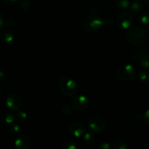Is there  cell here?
Segmentation results:
<instances>
[{"instance_id": "obj_1", "label": "cell", "mask_w": 149, "mask_h": 149, "mask_svg": "<svg viewBox=\"0 0 149 149\" xmlns=\"http://www.w3.org/2000/svg\"><path fill=\"white\" fill-rule=\"evenodd\" d=\"M126 39L127 43L131 46L135 47L143 46L147 40L146 32L139 26L132 27L127 32Z\"/></svg>"}, {"instance_id": "obj_2", "label": "cell", "mask_w": 149, "mask_h": 149, "mask_svg": "<svg viewBox=\"0 0 149 149\" xmlns=\"http://www.w3.org/2000/svg\"><path fill=\"white\" fill-rule=\"evenodd\" d=\"M58 85L61 93L67 97L74 95L78 90V86L75 80L66 76H64L59 79Z\"/></svg>"}, {"instance_id": "obj_3", "label": "cell", "mask_w": 149, "mask_h": 149, "mask_svg": "<svg viewBox=\"0 0 149 149\" xmlns=\"http://www.w3.org/2000/svg\"><path fill=\"white\" fill-rule=\"evenodd\" d=\"M104 22L98 15L93 14L87 16L83 22V28L87 32L94 33L98 32L103 26Z\"/></svg>"}, {"instance_id": "obj_4", "label": "cell", "mask_w": 149, "mask_h": 149, "mask_svg": "<svg viewBox=\"0 0 149 149\" xmlns=\"http://www.w3.org/2000/svg\"><path fill=\"white\" fill-rule=\"evenodd\" d=\"M116 77L120 81H129L136 77L135 67L131 64H124L120 65L116 71Z\"/></svg>"}, {"instance_id": "obj_5", "label": "cell", "mask_w": 149, "mask_h": 149, "mask_svg": "<svg viewBox=\"0 0 149 149\" xmlns=\"http://www.w3.org/2000/svg\"><path fill=\"white\" fill-rule=\"evenodd\" d=\"M23 99L17 93H12L6 99V106L12 111H19L23 106Z\"/></svg>"}, {"instance_id": "obj_6", "label": "cell", "mask_w": 149, "mask_h": 149, "mask_svg": "<svg viewBox=\"0 0 149 149\" xmlns=\"http://www.w3.org/2000/svg\"><path fill=\"white\" fill-rule=\"evenodd\" d=\"M133 20V16L130 13L122 12L116 17V25L120 29H130L132 25Z\"/></svg>"}, {"instance_id": "obj_7", "label": "cell", "mask_w": 149, "mask_h": 149, "mask_svg": "<svg viewBox=\"0 0 149 149\" xmlns=\"http://www.w3.org/2000/svg\"><path fill=\"white\" fill-rule=\"evenodd\" d=\"M90 101L87 96L85 95H77L72 97L71 100V106L74 110L77 111H82L88 109Z\"/></svg>"}, {"instance_id": "obj_8", "label": "cell", "mask_w": 149, "mask_h": 149, "mask_svg": "<svg viewBox=\"0 0 149 149\" xmlns=\"http://www.w3.org/2000/svg\"><path fill=\"white\" fill-rule=\"evenodd\" d=\"M87 127L92 133H100L106 129V124L101 118L93 117L89 120Z\"/></svg>"}, {"instance_id": "obj_9", "label": "cell", "mask_w": 149, "mask_h": 149, "mask_svg": "<svg viewBox=\"0 0 149 149\" xmlns=\"http://www.w3.org/2000/svg\"><path fill=\"white\" fill-rule=\"evenodd\" d=\"M85 126L81 123H74L68 127V132L74 138H81L86 133Z\"/></svg>"}, {"instance_id": "obj_10", "label": "cell", "mask_w": 149, "mask_h": 149, "mask_svg": "<svg viewBox=\"0 0 149 149\" xmlns=\"http://www.w3.org/2000/svg\"><path fill=\"white\" fill-rule=\"evenodd\" d=\"M31 144L30 138L24 134L19 135L14 143L15 149H29Z\"/></svg>"}, {"instance_id": "obj_11", "label": "cell", "mask_w": 149, "mask_h": 149, "mask_svg": "<svg viewBox=\"0 0 149 149\" xmlns=\"http://www.w3.org/2000/svg\"><path fill=\"white\" fill-rule=\"evenodd\" d=\"M1 40L3 43L9 44L13 42L14 39V33L13 31L10 29H5L1 33Z\"/></svg>"}, {"instance_id": "obj_12", "label": "cell", "mask_w": 149, "mask_h": 149, "mask_svg": "<svg viewBox=\"0 0 149 149\" xmlns=\"http://www.w3.org/2000/svg\"><path fill=\"white\" fill-rule=\"evenodd\" d=\"M143 9V4L140 1H134L130 6V12L132 14H138Z\"/></svg>"}, {"instance_id": "obj_13", "label": "cell", "mask_w": 149, "mask_h": 149, "mask_svg": "<svg viewBox=\"0 0 149 149\" xmlns=\"http://www.w3.org/2000/svg\"><path fill=\"white\" fill-rule=\"evenodd\" d=\"M15 121V115L10 113H4L1 116V122L4 125H12Z\"/></svg>"}, {"instance_id": "obj_14", "label": "cell", "mask_w": 149, "mask_h": 149, "mask_svg": "<svg viewBox=\"0 0 149 149\" xmlns=\"http://www.w3.org/2000/svg\"><path fill=\"white\" fill-rule=\"evenodd\" d=\"M115 4L119 10H126L130 8V0H115Z\"/></svg>"}, {"instance_id": "obj_15", "label": "cell", "mask_w": 149, "mask_h": 149, "mask_svg": "<svg viewBox=\"0 0 149 149\" xmlns=\"http://www.w3.org/2000/svg\"><path fill=\"white\" fill-rule=\"evenodd\" d=\"M138 20L141 25H148L149 24V13L148 12H143L140 13L138 15Z\"/></svg>"}, {"instance_id": "obj_16", "label": "cell", "mask_w": 149, "mask_h": 149, "mask_svg": "<svg viewBox=\"0 0 149 149\" xmlns=\"http://www.w3.org/2000/svg\"><path fill=\"white\" fill-rule=\"evenodd\" d=\"M26 119H27V114L24 111H19L16 112V113L15 114V121L17 122V123H23V122H25Z\"/></svg>"}, {"instance_id": "obj_17", "label": "cell", "mask_w": 149, "mask_h": 149, "mask_svg": "<svg viewBox=\"0 0 149 149\" xmlns=\"http://www.w3.org/2000/svg\"><path fill=\"white\" fill-rule=\"evenodd\" d=\"M83 142L85 145L91 146L95 142V137L92 132H86L83 136Z\"/></svg>"}, {"instance_id": "obj_18", "label": "cell", "mask_w": 149, "mask_h": 149, "mask_svg": "<svg viewBox=\"0 0 149 149\" xmlns=\"http://www.w3.org/2000/svg\"><path fill=\"white\" fill-rule=\"evenodd\" d=\"M138 79L140 81L144 84H148L149 83V71L144 70L141 71L138 74Z\"/></svg>"}, {"instance_id": "obj_19", "label": "cell", "mask_w": 149, "mask_h": 149, "mask_svg": "<svg viewBox=\"0 0 149 149\" xmlns=\"http://www.w3.org/2000/svg\"><path fill=\"white\" fill-rule=\"evenodd\" d=\"M113 148L114 149H128L127 144L124 140L117 139L113 142Z\"/></svg>"}, {"instance_id": "obj_20", "label": "cell", "mask_w": 149, "mask_h": 149, "mask_svg": "<svg viewBox=\"0 0 149 149\" xmlns=\"http://www.w3.org/2000/svg\"><path fill=\"white\" fill-rule=\"evenodd\" d=\"M140 64L142 66L143 68H144L146 71L149 70V55H143L140 58Z\"/></svg>"}, {"instance_id": "obj_21", "label": "cell", "mask_w": 149, "mask_h": 149, "mask_svg": "<svg viewBox=\"0 0 149 149\" xmlns=\"http://www.w3.org/2000/svg\"><path fill=\"white\" fill-rule=\"evenodd\" d=\"M9 130H10V132L13 135H19L22 131L21 127L19 125L18 123H13L10 125Z\"/></svg>"}, {"instance_id": "obj_22", "label": "cell", "mask_w": 149, "mask_h": 149, "mask_svg": "<svg viewBox=\"0 0 149 149\" xmlns=\"http://www.w3.org/2000/svg\"><path fill=\"white\" fill-rule=\"evenodd\" d=\"M61 149H77V147L73 141H65L61 145Z\"/></svg>"}, {"instance_id": "obj_23", "label": "cell", "mask_w": 149, "mask_h": 149, "mask_svg": "<svg viewBox=\"0 0 149 149\" xmlns=\"http://www.w3.org/2000/svg\"><path fill=\"white\" fill-rule=\"evenodd\" d=\"M73 110L74 109L72 108V106H69V105H63L61 109L63 114L65 115V116H71L73 113Z\"/></svg>"}, {"instance_id": "obj_24", "label": "cell", "mask_w": 149, "mask_h": 149, "mask_svg": "<svg viewBox=\"0 0 149 149\" xmlns=\"http://www.w3.org/2000/svg\"><path fill=\"white\" fill-rule=\"evenodd\" d=\"M20 7L21 8V10L28 11L31 7V4L30 1L28 0H22L20 3Z\"/></svg>"}, {"instance_id": "obj_25", "label": "cell", "mask_w": 149, "mask_h": 149, "mask_svg": "<svg viewBox=\"0 0 149 149\" xmlns=\"http://www.w3.org/2000/svg\"><path fill=\"white\" fill-rule=\"evenodd\" d=\"M98 149H111V146L109 143L103 141L100 143L98 146Z\"/></svg>"}, {"instance_id": "obj_26", "label": "cell", "mask_w": 149, "mask_h": 149, "mask_svg": "<svg viewBox=\"0 0 149 149\" xmlns=\"http://www.w3.org/2000/svg\"><path fill=\"white\" fill-rule=\"evenodd\" d=\"M2 1L7 6H14L18 2V0H2Z\"/></svg>"}, {"instance_id": "obj_27", "label": "cell", "mask_w": 149, "mask_h": 149, "mask_svg": "<svg viewBox=\"0 0 149 149\" xmlns=\"http://www.w3.org/2000/svg\"><path fill=\"white\" fill-rule=\"evenodd\" d=\"M6 25V20H4V16L2 14H0V29L2 30L4 26Z\"/></svg>"}, {"instance_id": "obj_28", "label": "cell", "mask_w": 149, "mask_h": 149, "mask_svg": "<svg viewBox=\"0 0 149 149\" xmlns=\"http://www.w3.org/2000/svg\"><path fill=\"white\" fill-rule=\"evenodd\" d=\"M143 120L147 125H149V109L145 112L143 115Z\"/></svg>"}, {"instance_id": "obj_29", "label": "cell", "mask_w": 149, "mask_h": 149, "mask_svg": "<svg viewBox=\"0 0 149 149\" xmlns=\"http://www.w3.org/2000/svg\"><path fill=\"white\" fill-rule=\"evenodd\" d=\"M6 24L9 27H13L15 25V21L13 18H7L6 20Z\"/></svg>"}, {"instance_id": "obj_30", "label": "cell", "mask_w": 149, "mask_h": 149, "mask_svg": "<svg viewBox=\"0 0 149 149\" xmlns=\"http://www.w3.org/2000/svg\"><path fill=\"white\" fill-rule=\"evenodd\" d=\"M6 77H7V72H6V71L4 68H1V71H0V78H1V80L4 79Z\"/></svg>"}, {"instance_id": "obj_31", "label": "cell", "mask_w": 149, "mask_h": 149, "mask_svg": "<svg viewBox=\"0 0 149 149\" xmlns=\"http://www.w3.org/2000/svg\"><path fill=\"white\" fill-rule=\"evenodd\" d=\"M141 1L143 2H145V3H148L149 2V0H141Z\"/></svg>"}, {"instance_id": "obj_32", "label": "cell", "mask_w": 149, "mask_h": 149, "mask_svg": "<svg viewBox=\"0 0 149 149\" xmlns=\"http://www.w3.org/2000/svg\"><path fill=\"white\" fill-rule=\"evenodd\" d=\"M132 149H137V148H132Z\"/></svg>"}]
</instances>
